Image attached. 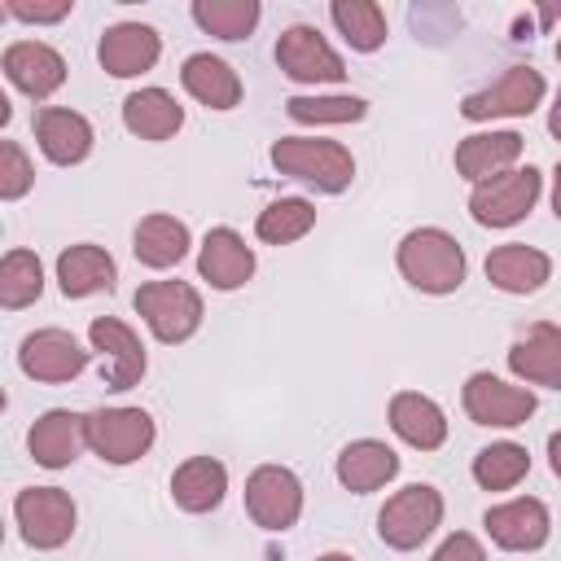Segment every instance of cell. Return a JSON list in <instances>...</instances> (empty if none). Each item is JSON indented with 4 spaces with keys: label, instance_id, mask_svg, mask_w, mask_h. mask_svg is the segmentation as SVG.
<instances>
[{
    "label": "cell",
    "instance_id": "obj_1",
    "mask_svg": "<svg viewBox=\"0 0 561 561\" xmlns=\"http://www.w3.org/2000/svg\"><path fill=\"white\" fill-rule=\"evenodd\" d=\"M399 272L421 294H456L465 285V250L443 228H412L399 241Z\"/></svg>",
    "mask_w": 561,
    "mask_h": 561
},
{
    "label": "cell",
    "instance_id": "obj_2",
    "mask_svg": "<svg viewBox=\"0 0 561 561\" xmlns=\"http://www.w3.org/2000/svg\"><path fill=\"white\" fill-rule=\"evenodd\" d=\"M272 167L289 180L311 184L316 193H346L355 180V158L337 140L320 136H280L272 145Z\"/></svg>",
    "mask_w": 561,
    "mask_h": 561
},
{
    "label": "cell",
    "instance_id": "obj_3",
    "mask_svg": "<svg viewBox=\"0 0 561 561\" xmlns=\"http://www.w3.org/2000/svg\"><path fill=\"white\" fill-rule=\"evenodd\" d=\"M443 522V495L430 486V482H412L403 491H394L381 513H377V535L386 548L394 552H412L421 548Z\"/></svg>",
    "mask_w": 561,
    "mask_h": 561
},
{
    "label": "cell",
    "instance_id": "obj_4",
    "mask_svg": "<svg viewBox=\"0 0 561 561\" xmlns=\"http://www.w3.org/2000/svg\"><path fill=\"white\" fill-rule=\"evenodd\" d=\"M136 311L149 324V333L167 346L188 342L202 329V294L184 280H149L136 289Z\"/></svg>",
    "mask_w": 561,
    "mask_h": 561
},
{
    "label": "cell",
    "instance_id": "obj_5",
    "mask_svg": "<svg viewBox=\"0 0 561 561\" xmlns=\"http://www.w3.org/2000/svg\"><path fill=\"white\" fill-rule=\"evenodd\" d=\"M539 188H543V175L535 167H513L504 175H491V180L473 184L469 215L482 228H513V224H522L535 210Z\"/></svg>",
    "mask_w": 561,
    "mask_h": 561
},
{
    "label": "cell",
    "instance_id": "obj_6",
    "mask_svg": "<svg viewBox=\"0 0 561 561\" xmlns=\"http://www.w3.org/2000/svg\"><path fill=\"white\" fill-rule=\"evenodd\" d=\"M548 83L535 66H508L500 79H491L486 88L469 92L460 101V114L469 123H491V118H526L535 114V105L543 101Z\"/></svg>",
    "mask_w": 561,
    "mask_h": 561
},
{
    "label": "cell",
    "instance_id": "obj_7",
    "mask_svg": "<svg viewBox=\"0 0 561 561\" xmlns=\"http://www.w3.org/2000/svg\"><path fill=\"white\" fill-rule=\"evenodd\" d=\"M158 438V425L145 408H96L88 412V447L105 465H131L140 460Z\"/></svg>",
    "mask_w": 561,
    "mask_h": 561
},
{
    "label": "cell",
    "instance_id": "obj_8",
    "mask_svg": "<svg viewBox=\"0 0 561 561\" xmlns=\"http://www.w3.org/2000/svg\"><path fill=\"white\" fill-rule=\"evenodd\" d=\"M18 530L31 548L53 552L75 535V500L61 486H26L13 495Z\"/></svg>",
    "mask_w": 561,
    "mask_h": 561
},
{
    "label": "cell",
    "instance_id": "obj_9",
    "mask_svg": "<svg viewBox=\"0 0 561 561\" xmlns=\"http://www.w3.org/2000/svg\"><path fill=\"white\" fill-rule=\"evenodd\" d=\"M276 66L294 83H342L346 79V61L337 57V48L307 22H294L276 35Z\"/></svg>",
    "mask_w": 561,
    "mask_h": 561
},
{
    "label": "cell",
    "instance_id": "obj_10",
    "mask_svg": "<svg viewBox=\"0 0 561 561\" xmlns=\"http://www.w3.org/2000/svg\"><path fill=\"white\" fill-rule=\"evenodd\" d=\"M88 342H92V351L101 355V386L105 390H131L140 377H145V368H149V359H145V346H140V337H136V329L131 324H123L118 316H96L92 324H88Z\"/></svg>",
    "mask_w": 561,
    "mask_h": 561
},
{
    "label": "cell",
    "instance_id": "obj_11",
    "mask_svg": "<svg viewBox=\"0 0 561 561\" xmlns=\"http://www.w3.org/2000/svg\"><path fill=\"white\" fill-rule=\"evenodd\" d=\"M245 513L263 530H289L302 517V482L285 465H259L245 478Z\"/></svg>",
    "mask_w": 561,
    "mask_h": 561
},
{
    "label": "cell",
    "instance_id": "obj_12",
    "mask_svg": "<svg viewBox=\"0 0 561 561\" xmlns=\"http://www.w3.org/2000/svg\"><path fill=\"white\" fill-rule=\"evenodd\" d=\"M460 403L473 425H495V430H513L535 416V394L526 386H508L495 373H473L460 390Z\"/></svg>",
    "mask_w": 561,
    "mask_h": 561
},
{
    "label": "cell",
    "instance_id": "obj_13",
    "mask_svg": "<svg viewBox=\"0 0 561 561\" xmlns=\"http://www.w3.org/2000/svg\"><path fill=\"white\" fill-rule=\"evenodd\" d=\"M18 368H22L31 381L57 386V381H70V377H79V373L88 368V351H83L79 337L66 333V329H35V333H26L22 346H18Z\"/></svg>",
    "mask_w": 561,
    "mask_h": 561
},
{
    "label": "cell",
    "instance_id": "obj_14",
    "mask_svg": "<svg viewBox=\"0 0 561 561\" xmlns=\"http://www.w3.org/2000/svg\"><path fill=\"white\" fill-rule=\"evenodd\" d=\"M482 526H486L491 543L504 548V552H535V548H543L548 535H552L548 504L535 500V495H517V500H508V504L486 508Z\"/></svg>",
    "mask_w": 561,
    "mask_h": 561
},
{
    "label": "cell",
    "instance_id": "obj_15",
    "mask_svg": "<svg viewBox=\"0 0 561 561\" xmlns=\"http://www.w3.org/2000/svg\"><path fill=\"white\" fill-rule=\"evenodd\" d=\"M0 70L31 101H48L66 83V57L53 44H39V39H13L0 57Z\"/></svg>",
    "mask_w": 561,
    "mask_h": 561
},
{
    "label": "cell",
    "instance_id": "obj_16",
    "mask_svg": "<svg viewBox=\"0 0 561 561\" xmlns=\"http://www.w3.org/2000/svg\"><path fill=\"white\" fill-rule=\"evenodd\" d=\"M158 57H162V35L145 22H114V26H105V35L96 44V61L114 79L145 75L158 66Z\"/></svg>",
    "mask_w": 561,
    "mask_h": 561
},
{
    "label": "cell",
    "instance_id": "obj_17",
    "mask_svg": "<svg viewBox=\"0 0 561 561\" xmlns=\"http://www.w3.org/2000/svg\"><path fill=\"white\" fill-rule=\"evenodd\" d=\"M26 447L35 456V465L44 469H66L83 456L88 447V416L70 412V408H48L44 416H35L31 434H26Z\"/></svg>",
    "mask_w": 561,
    "mask_h": 561
},
{
    "label": "cell",
    "instance_id": "obj_18",
    "mask_svg": "<svg viewBox=\"0 0 561 561\" xmlns=\"http://www.w3.org/2000/svg\"><path fill=\"white\" fill-rule=\"evenodd\" d=\"M35 140L39 153L53 167H79L92 153V123L79 110H61V105H44L35 110Z\"/></svg>",
    "mask_w": 561,
    "mask_h": 561
},
{
    "label": "cell",
    "instance_id": "obj_19",
    "mask_svg": "<svg viewBox=\"0 0 561 561\" xmlns=\"http://www.w3.org/2000/svg\"><path fill=\"white\" fill-rule=\"evenodd\" d=\"M508 368H513V377H522L530 386L561 390V329L548 320L522 329L517 342L508 346Z\"/></svg>",
    "mask_w": 561,
    "mask_h": 561
},
{
    "label": "cell",
    "instance_id": "obj_20",
    "mask_svg": "<svg viewBox=\"0 0 561 561\" xmlns=\"http://www.w3.org/2000/svg\"><path fill=\"white\" fill-rule=\"evenodd\" d=\"M197 272L210 289H241L254 276V250L245 245L241 232L232 228H210L202 250H197Z\"/></svg>",
    "mask_w": 561,
    "mask_h": 561
},
{
    "label": "cell",
    "instance_id": "obj_21",
    "mask_svg": "<svg viewBox=\"0 0 561 561\" xmlns=\"http://www.w3.org/2000/svg\"><path fill=\"white\" fill-rule=\"evenodd\" d=\"M118 280V263L110 259L105 245H92V241H79V245H66L57 254V285L66 298H92V294H110Z\"/></svg>",
    "mask_w": 561,
    "mask_h": 561
},
{
    "label": "cell",
    "instance_id": "obj_22",
    "mask_svg": "<svg viewBox=\"0 0 561 561\" xmlns=\"http://www.w3.org/2000/svg\"><path fill=\"white\" fill-rule=\"evenodd\" d=\"M548 276H552V259L526 241H508L486 254V280L504 294H535L543 289Z\"/></svg>",
    "mask_w": 561,
    "mask_h": 561
},
{
    "label": "cell",
    "instance_id": "obj_23",
    "mask_svg": "<svg viewBox=\"0 0 561 561\" xmlns=\"http://www.w3.org/2000/svg\"><path fill=\"white\" fill-rule=\"evenodd\" d=\"M390 430L416 451H438L447 443V416L421 390H399L390 399Z\"/></svg>",
    "mask_w": 561,
    "mask_h": 561
},
{
    "label": "cell",
    "instance_id": "obj_24",
    "mask_svg": "<svg viewBox=\"0 0 561 561\" xmlns=\"http://www.w3.org/2000/svg\"><path fill=\"white\" fill-rule=\"evenodd\" d=\"M517 158H522V136L517 131H473L456 145V171L469 184H482L491 175L513 171Z\"/></svg>",
    "mask_w": 561,
    "mask_h": 561
},
{
    "label": "cell",
    "instance_id": "obj_25",
    "mask_svg": "<svg viewBox=\"0 0 561 561\" xmlns=\"http://www.w3.org/2000/svg\"><path fill=\"white\" fill-rule=\"evenodd\" d=\"M394 473H399V456L381 438H355L337 451V482L355 495H368V491L386 486Z\"/></svg>",
    "mask_w": 561,
    "mask_h": 561
},
{
    "label": "cell",
    "instance_id": "obj_26",
    "mask_svg": "<svg viewBox=\"0 0 561 561\" xmlns=\"http://www.w3.org/2000/svg\"><path fill=\"white\" fill-rule=\"evenodd\" d=\"M180 83H184V92H188L193 101H202L206 110H232V105H241V75H237L224 57H210V53L184 57Z\"/></svg>",
    "mask_w": 561,
    "mask_h": 561
},
{
    "label": "cell",
    "instance_id": "obj_27",
    "mask_svg": "<svg viewBox=\"0 0 561 561\" xmlns=\"http://www.w3.org/2000/svg\"><path fill=\"white\" fill-rule=\"evenodd\" d=\"M224 495H228V469L215 456H188L171 473V500L184 513H210L224 504Z\"/></svg>",
    "mask_w": 561,
    "mask_h": 561
},
{
    "label": "cell",
    "instance_id": "obj_28",
    "mask_svg": "<svg viewBox=\"0 0 561 561\" xmlns=\"http://www.w3.org/2000/svg\"><path fill=\"white\" fill-rule=\"evenodd\" d=\"M123 127L140 140H171L184 127V105L167 88H140L123 101Z\"/></svg>",
    "mask_w": 561,
    "mask_h": 561
},
{
    "label": "cell",
    "instance_id": "obj_29",
    "mask_svg": "<svg viewBox=\"0 0 561 561\" xmlns=\"http://www.w3.org/2000/svg\"><path fill=\"white\" fill-rule=\"evenodd\" d=\"M193 237H188V224L175 219V215H145L131 232V254L136 263L162 272V267H175L184 254H188Z\"/></svg>",
    "mask_w": 561,
    "mask_h": 561
},
{
    "label": "cell",
    "instance_id": "obj_30",
    "mask_svg": "<svg viewBox=\"0 0 561 561\" xmlns=\"http://www.w3.org/2000/svg\"><path fill=\"white\" fill-rule=\"evenodd\" d=\"M329 18L355 53H377L386 44V13L373 0H333Z\"/></svg>",
    "mask_w": 561,
    "mask_h": 561
},
{
    "label": "cell",
    "instance_id": "obj_31",
    "mask_svg": "<svg viewBox=\"0 0 561 561\" xmlns=\"http://www.w3.org/2000/svg\"><path fill=\"white\" fill-rule=\"evenodd\" d=\"M259 18V0H193V22L215 39H245Z\"/></svg>",
    "mask_w": 561,
    "mask_h": 561
},
{
    "label": "cell",
    "instance_id": "obj_32",
    "mask_svg": "<svg viewBox=\"0 0 561 561\" xmlns=\"http://www.w3.org/2000/svg\"><path fill=\"white\" fill-rule=\"evenodd\" d=\"M44 294V263L35 250H9L0 259V307L22 311Z\"/></svg>",
    "mask_w": 561,
    "mask_h": 561
},
{
    "label": "cell",
    "instance_id": "obj_33",
    "mask_svg": "<svg viewBox=\"0 0 561 561\" xmlns=\"http://www.w3.org/2000/svg\"><path fill=\"white\" fill-rule=\"evenodd\" d=\"M316 228V206L307 202V197H276L267 210H259V219H254V232H259V241H267V245H289V241H298V237H307Z\"/></svg>",
    "mask_w": 561,
    "mask_h": 561
},
{
    "label": "cell",
    "instance_id": "obj_34",
    "mask_svg": "<svg viewBox=\"0 0 561 561\" xmlns=\"http://www.w3.org/2000/svg\"><path fill=\"white\" fill-rule=\"evenodd\" d=\"M530 473V456L522 443H491L473 456V482L482 491H508Z\"/></svg>",
    "mask_w": 561,
    "mask_h": 561
},
{
    "label": "cell",
    "instance_id": "obj_35",
    "mask_svg": "<svg viewBox=\"0 0 561 561\" xmlns=\"http://www.w3.org/2000/svg\"><path fill=\"white\" fill-rule=\"evenodd\" d=\"M285 114L294 123H359L368 114V101L364 96H289L285 101Z\"/></svg>",
    "mask_w": 561,
    "mask_h": 561
},
{
    "label": "cell",
    "instance_id": "obj_36",
    "mask_svg": "<svg viewBox=\"0 0 561 561\" xmlns=\"http://www.w3.org/2000/svg\"><path fill=\"white\" fill-rule=\"evenodd\" d=\"M31 184H35V167L22 153V145L18 140H0V197L18 202V197L31 193Z\"/></svg>",
    "mask_w": 561,
    "mask_h": 561
},
{
    "label": "cell",
    "instance_id": "obj_37",
    "mask_svg": "<svg viewBox=\"0 0 561 561\" xmlns=\"http://www.w3.org/2000/svg\"><path fill=\"white\" fill-rule=\"evenodd\" d=\"M70 9H75V0H35V4H31V0H4V13H9V18L35 22V26H39V22H61Z\"/></svg>",
    "mask_w": 561,
    "mask_h": 561
},
{
    "label": "cell",
    "instance_id": "obj_38",
    "mask_svg": "<svg viewBox=\"0 0 561 561\" xmlns=\"http://www.w3.org/2000/svg\"><path fill=\"white\" fill-rule=\"evenodd\" d=\"M430 561H486V552H482V543H478L469 530H456V535H447V539L434 548Z\"/></svg>",
    "mask_w": 561,
    "mask_h": 561
},
{
    "label": "cell",
    "instance_id": "obj_39",
    "mask_svg": "<svg viewBox=\"0 0 561 561\" xmlns=\"http://www.w3.org/2000/svg\"><path fill=\"white\" fill-rule=\"evenodd\" d=\"M548 465H552V473L561 478V430L548 438Z\"/></svg>",
    "mask_w": 561,
    "mask_h": 561
},
{
    "label": "cell",
    "instance_id": "obj_40",
    "mask_svg": "<svg viewBox=\"0 0 561 561\" xmlns=\"http://www.w3.org/2000/svg\"><path fill=\"white\" fill-rule=\"evenodd\" d=\"M548 131L561 140V92H557V101H552V110H548Z\"/></svg>",
    "mask_w": 561,
    "mask_h": 561
},
{
    "label": "cell",
    "instance_id": "obj_41",
    "mask_svg": "<svg viewBox=\"0 0 561 561\" xmlns=\"http://www.w3.org/2000/svg\"><path fill=\"white\" fill-rule=\"evenodd\" d=\"M552 215L561 219V162H557V171H552Z\"/></svg>",
    "mask_w": 561,
    "mask_h": 561
},
{
    "label": "cell",
    "instance_id": "obj_42",
    "mask_svg": "<svg viewBox=\"0 0 561 561\" xmlns=\"http://www.w3.org/2000/svg\"><path fill=\"white\" fill-rule=\"evenodd\" d=\"M557 18H561V4H543V9H539V26H552Z\"/></svg>",
    "mask_w": 561,
    "mask_h": 561
},
{
    "label": "cell",
    "instance_id": "obj_43",
    "mask_svg": "<svg viewBox=\"0 0 561 561\" xmlns=\"http://www.w3.org/2000/svg\"><path fill=\"white\" fill-rule=\"evenodd\" d=\"M316 561H355V557H346V552H324V557H316Z\"/></svg>",
    "mask_w": 561,
    "mask_h": 561
},
{
    "label": "cell",
    "instance_id": "obj_44",
    "mask_svg": "<svg viewBox=\"0 0 561 561\" xmlns=\"http://www.w3.org/2000/svg\"><path fill=\"white\" fill-rule=\"evenodd\" d=\"M557 61H561V35H557Z\"/></svg>",
    "mask_w": 561,
    "mask_h": 561
}]
</instances>
